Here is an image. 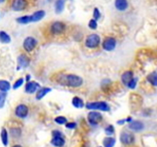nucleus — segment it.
Here are the masks:
<instances>
[{"label": "nucleus", "instance_id": "obj_1", "mask_svg": "<svg viewBox=\"0 0 157 147\" xmlns=\"http://www.w3.org/2000/svg\"><path fill=\"white\" fill-rule=\"evenodd\" d=\"M58 81L60 85L71 88H78L83 85V78L76 74L62 75L59 77Z\"/></svg>", "mask_w": 157, "mask_h": 147}, {"label": "nucleus", "instance_id": "obj_2", "mask_svg": "<svg viewBox=\"0 0 157 147\" xmlns=\"http://www.w3.org/2000/svg\"><path fill=\"white\" fill-rule=\"evenodd\" d=\"M86 108L91 110H100V111H109L110 106L105 101H94L88 102L86 104Z\"/></svg>", "mask_w": 157, "mask_h": 147}, {"label": "nucleus", "instance_id": "obj_3", "mask_svg": "<svg viewBox=\"0 0 157 147\" xmlns=\"http://www.w3.org/2000/svg\"><path fill=\"white\" fill-rule=\"evenodd\" d=\"M52 139L51 145L54 147H63L66 144V139L64 134L59 130H53L52 131Z\"/></svg>", "mask_w": 157, "mask_h": 147}, {"label": "nucleus", "instance_id": "obj_4", "mask_svg": "<svg viewBox=\"0 0 157 147\" xmlns=\"http://www.w3.org/2000/svg\"><path fill=\"white\" fill-rule=\"evenodd\" d=\"M100 44V37L98 34H90L88 35L85 40V45L88 49H95Z\"/></svg>", "mask_w": 157, "mask_h": 147}, {"label": "nucleus", "instance_id": "obj_5", "mask_svg": "<svg viewBox=\"0 0 157 147\" xmlns=\"http://www.w3.org/2000/svg\"><path fill=\"white\" fill-rule=\"evenodd\" d=\"M102 119H103L102 114L97 110H91L87 114V121L93 126L98 125L102 121Z\"/></svg>", "mask_w": 157, "mask_h": 147}, {"label": "nucleus", "instance_id": "obj_6", "mask_svg": "<svg viewBox=\"0 0 157 147\" xmlns=\"http://www.w3.org/2000/svg\"><path fill=\"white\" fill-rule=\"evenodd\" d=\"M120 140L123 145L129 146V145H132L135 143V137L132 132L127 131H123L120 135Z\"/></svg>", "mask_w": 157, "mask_h": 147}, {"label": "nucleus", "instance_id": "obj_7", "mask_svg": "<svg viewBox=\"0 0 157 147\" xmlns=\"http://www.w3.org/2000/svg\"><path fill=\"white\" fill-rule=\"evenodd\" d=\"M37 44H38V41L36 38H34L33 37H27L24 40L23 47L25 52H32L36 48Z\"/></svg>", "mask_w": 157, "mask_h": 147}, {"label": "nucleus", "instance_id": "obj_8", "mask_svg": "<svg viewBox=\"0 0 157 147\" xmlns=\"http://www.w3.org/2000/svg\"><path fill=\"white\" fill-rule=\"evenodd\" d=\"M66 24L61 21H55L52 24L50 31L53 35H60L66 30Z\"/></svg>", "mask_w": 157, "mask_h": 147}, {"label": "nucleus", "instance_id": "obj_9", "mask_svg": "<svg viewBox=\"0 0 157 147\" xmlns=\"http://www.w3.org/2000/svg\"><path fill=\"white\" fill-rule=\"evenodd\" d=\"M102 47L107 52L114 51L116 47V39L113 37H107L102 43Z\"/></svg>", "mask_w": 157, "mask_h": 147}, {"label": "nucleus", "instance_id": "obj_10", "mask_svg": "<svg viewBox=\"0 0 157 147\" xmlns=\"http://www.w3.org/2000/svg\"><path fill=\"white\" fill-rule=\"evenodd\" d=\"M29 114V108L26 105L20 104L15 108V115L19 118H25Z\"/></svg>", "mask_w": 157, "mask_h": 147}, {"label": "nucleus", "instance_id": "obj_11", "mask_svg": "<svg viewBox=\"0 0 157 147\" xmlns=\"http://www.w3.org/2000/svg\"><path fill=\"white\" fill-rule=\"evenodd\" d=\"M28 5L27 0H13L12 3V8L15 11H24Z\"/></svg>", "mask_w": 157, "mask_h": 147}, {"label": "nucleus", "instance_id": "obj_12", "mask_svg": "<svg viewBox=\"0 0 157 147\" xmlns=\"http://www.w3.org/2000/svg\"><path fill=\"white\" fill-rule=\"evenodd\" d=\"M40 85L39 83L35 82V81H29L26 83L25 86H24V91L28 94H33L40 88Z\"/></svg>", "mask_w": 157, "mask_h": 147}, {"label": "nucleus", "instance_id": "obj_13", "mask_svg": "<svg viewBox=\"0 0 157 147\" xmlns=\"http://www.w3.org/2000/svg\"><path fill=\"white\" fill-rule=\"evenodd\" d=\"M30 65V58L24 54H21L18 57V70L26 68Z\"/></svg>", "mask_w": 157, "mask_h": 147}, {"label": "nucleus", "instance_id": "obj_14", "mask_svg": "<svg viewBox=\"0 0 157 147\" xmlns=\"http://www.w3.org/2000/svg\"><path fill=\"white\" fill-rule=\"evenodd\" d=\"M128 128L133 131L138 132V131H140L144 129V124L140 120H133L132 122L129 123Z\"/></svg>", "mask_w": 157, "mask_h": 147}, {"label": "nucleus", "instance_id": "obj_15", "mask_svg": "<svg viewBox=\"0 0 157 147\" xmlns=\"http://www.w3.org/2000/svg\"><path fill=\"white\" fill-rule=\"evenodd\" d=\"M133 78H134V72L132 71H126L121 75V82L126 86Z\"/></svg>", "mask_w": 157, "mask_h": 147}, {"label": "nucleus", "instance_id": "obj_16", "mask_svg": "<svg viewBox=\"0 0 157 147\" xmlns=\"http://www.w3.org/2000/svg\"><path fill=\"white\" fill-rule=\"evenodd\" d=\"M52 92V88L50 87H40L36 92V99L41 100L44 97H45L49 92Z\"/></svg>", "mask_w": 157, "mask_h": 147}, {"label": "nucleus", "instance_id": "obj_17", "mask_svg": "<svg viewBox=\"0 0 157 147\" xmlns=\"http://www.w3.org/2000/svg\"><path fill=\"white\" fill-rule=\"evenodd\" d=\"M45 16V11L43 10H39L35 11L32 15H31V23H34V22H39L41 19H44V17Z\"/></svg>", "mask_w": 157, "mask_h": 147}, {"label": "nucleus", "instance_id": "obj_18", "mask_svg": "<svg viewBox=\"0 0 157 147\" xmlns=\"http://www.w3.org/2000/svg\"><path fill=\"white\" fill-rule=\"evenodd\" d=\"M115 6L120 11H124L128 7L127 0H115Z\"/></svg>", "mask_w": 157, "mask_h": 147}, {"label": "nucleus", "instance_id": "obj_19", "mask_svg": "<svg viewBox=\"0 0 157 147\" xmlns=\"http://www.w3.org/2000/svg\"><path fill=\"white\" fill-rule=\"evenodd\" d=\"M0 138H1L2 144H3L4 146H7L8 144H9V136H8V131H7V130L4 128V127H3V128L1 129Z\"/></svg>", "mask_w": 157, "mask_h": 147}, {"label": "nucleus", "instance_id": "obj_20", "mask_svg": "<svg viewBox=\"0 0 157 147\" xmlns=\"http://www.w3.org/2000/svg\"><path fill=\"white\" fill-rule=\"evenodd\" d=\"M72 105L75 108H77V109H81V108H83L85 106V103H84L83 99L80 98L79 97H77V96H75V97L73 98V99H72Z\"/></svg>", "mask_w": 157, "mask_h": 147}, {"label": "nucleus", "instance_id": "obj_21", "mask_svg": "<svg viewBox=\"0 0 157 147\" xmlns=\"http://www.w3.org/2000/svg\"><path fill=\"white\" fill-rule=\"evenodd\" d=\"M115 138L113 137H106L103 139V146L104 147H114L115 145Z\"/></svg>", "mask_w": 157, "mask_h": 147}, {"label": "nucleus", "instance_id": "obj_22", "mask_svg": "<svg viewBox=\"0 0 157 147\" xmlns=\"http://www.w3.org/2000/svg\"><path fill=\"white\" fill-rule=\"evenodd\" d=\"M147 80L149 84H151L153 86H157V72H151L147 76Z\"/></svg>", "mask_w": 157, "mask_h": 147}, {"label": "nucleus", "instance_id": "obj_23", "mask_svg": "<svg viewBox=\"0 0 157 147\" xmlns=\"http://www.w3.org/2000/svg\"><path fill=\"white\" fill-rule=\"evenodd\" d=\"M11 89V84L9 81L1 79L0 80V92H7Z\"/></svg>", "mask_w": 157, "mask_h": 147}, {"label": "nucleus", "instance_id": "obj_24", "mask_svg": "<svg viewBox=\"0 0 157 147\" xmlns=\"http://www.w3.org/2000/svg\"><path fill=\"white\" fill-rule=\"evenodd\" d=\"M65 9V0H57L55 2V12L57 14L61 13Z\"/></svg>", "mask_w": 157, "mask_h": 147}, {"label": "nucleus", "instance_id": "obj_25", "mask_svg": "<svg viewBox=\"0 0 157 147\" xmlns=\"http://www.w3.org/2000/svg\"><path fill=\"white\" fill-rule=\"evenodd\" d=\"M11 37L8 33H6L4 31L0 32V42L3 44H9L11 43Z\"/></svg>", "mask_w": 157, "mask_h": 147}, {"label": "nucleus", "instance_id": "obj_26", "mask_svg": "<svg viewBox=\"0 0 157 147\" xmlns=\"http://www.w3.org/2000/svg\"><path fill=\"white\" fill-rule=\"evenodd\" d=\"M17 22L21 24H26L31 23V17L30 16H23L17 19Z\"/></svg>", "mask_w": 157, "mask_h": 147}, {"label": "nucleus", "instance_id": "obj_27", "mask_svg": "<svg viewBox=\"0 0 157 147\" xmlns=\"http://www.w3.org/2000/svg\"><path fill=\"white\" fill-rule=\"evenodd\" d=\"M10 132H11V135L14 138H19L20 136H21V129L19 128H16V127L12 128L11 131H10Z\"/></svg>", "mask_w": 157, "mask_h": 147}, {"label": "nucleus", "instance_id": "obj_28", "mask_svg": "<svg viewBox=\"0 0 157 147\" xmlns=\"http://www.w3.org/2000/svg\"><path fill=\"white\" fill-rule=\"evenodd\" d=\"M54 121L58 125H66L67 123V118L64 116H58L54 118Z\"/></svg>", "mask_w": 157, "mask_h": 147}, {"label": "nucleus", "instance_id": "obj_29", "mask_svg": "<svg viewBox=\"0 0 157 147\" xmlns=\"http://www.w3.org/2000/svg\"><path fill=\"white\" fill-rule=\"evenodd\" d=\"M24 83V77H20L19 79H17L15 81V83L13 84V85H12V89H14V90L19 89V87H21L23 85Z\"/></svg>", "mask_w": 157, "mask_h": 147}, {"label": "nucleus", "instance_id": "obj_30", "mask_svg": "<svg viewBox=\"0 0 157 147\" xmlns=\"http://www.w3.org/2000/svg\"><path fill=\"white\" fill-rule=\"evenodd\" d=\"M105 133L108 136L111 137L112 135L115 134V127L112 125H108L106 128H105Z\"/></svg>", "mask_w": 157, "mask_h": 147}, {"label": "nucleus", "instance_id": "obj_31", "mask_svg": "<svg viewBox=\"0 0 157 147\" xmlns=\"http://www.w3.org/2000/svg\"><path fill=\"white\" fill-rule=\"evenodd\" d=\"M6 92H0V109H2L4 106L5 99H6Z\"/></svg>", "mask_w": 157, "mask_h": 147}, {"label": "nucleus", "instance_id": "obj_32", "mask_svg": "<svg viewBox=\"0 0 157 147\" xmlns=\"http://www.w3.org/2000/svg\"><path fill=\"white\" fill-rule=\"evenodd\" d=\"M88 27L91 29V30H96L97 27H98V24H97V21L95 19H92L89 23H88Z\"/></svg>", "mask_w": 157, "mask_h": 147}, {"label": "nucleus", "instance_id": "obj_33", "mask_svg": "<svg viewBox=\"0 0 157 147\" xmlns=\"http://www.w3.org/2000/svg\"><path fill=\"white\" fill-rule=\"evenodd\" d=\"M136 85H137V80H136V78H133L128 84H127V87L129 88V89H131V90H135V87H136Z\"/></svg>", "mask_w": 157, "mask_h": 147}, {"label": "nucleus", "instance_id": "obj_34", "mask_svg": "<svg viewBox=\"0 0 157 147\" xmlns=\"http://www.w3.org/2000/svg\"><path fill=\"white\" fill-rule=\"evenodd\" d=\"M93 16H94V19H95L96 21L99 19L100 18V11L98 8H94V12H93Z\"/></svg>", "mask_w": 157, "mask_h": 147}, {"label": "nucleus", "instance_id": "obj_35", "mask_svg": "<svg viewBox=\"0 0 157 147\" xmlns=\"http://www.w3.org/2000/svg\"><path fill=\"white\" fill-rule=\"evenodd\" d=\"M66 127L67 129L73 130V129H75L77 127V124L75 122H67L66 124Z\"/></svg>", "mask_w": 157, "mask_h": 147}, {"label": "nucleus", "instance_id": "obj_36", "mask_svg": "<svg viewBox=\"0 0 157 147\" xmlns=\"http://www.w3.org/2000/svg\"><path fill=\"white\" fill-rule=\"evenodd\" d=\"M126 123V119H121V120H119L117 122L118 125H124Z\"/></svg>", "mask_w": 157, "mask_h": 147}, {"label": "nucleus", "instance_id": "obj_37", "mask_svg": "<svg viewBox=\"0 0 157 147\" xmlns=\"http://www.w3.org/2000/svg\"><path fill=\"white\" fill-rule=\"evenodd\" d=\"M132 121H133V118H132L131 117H128V118H126V122H127L128 124H129L130 122H132Z\"/></svg>", "mask_w": 157, "mask_h": 147}, {"label": "nucleus", "instance_id": "obj_38", "mask_svg": "<svg viewBox=\"0 0 157 147\" xmlns=\"http://www.w3.org/2000/svg\"><path fill=\"white\" fill-rule=\"evenodd\" d=\"M24 80H26V82L31 81V75H26V77L24 78Z\"/></svg>", "mask_w": 157, "mask_h": 147}, {"label": "nucleus", "instance_id": "obj_39", "mask_svg": "<svg viewBox=\"0 0 157 147\" xmlns=\"http://www.w3.org/2000/svg\"><path fill=\"white\" fill-rule=\"evenodd\" d=\"M12 147H23V146H21L20 145H15V146H13Z\"/></svg>", "mask_w": 157, "mask_h": 147}, {"label": "nucleus", "instance_id": "obj_40", "mask_svg": "<svg viewBox=\"0 0 157 147\" xmlns=\"http://www.w3.org/2000/svg\"><path fill=\"white\" fill-rule=\"evenodd\" d=\"M4 1H5V0H0V4H2V3H4Z\"/></svg>", "mask_w": 157, "mask_h": 147}, {"label": "nucleus", "instance_id": "obj_41", "mask_svg": "<svg viewBox=\"0 0 157 147\" xmlns=\"http://www.w3.org/2000/svg\"><path fill=\"white\" fill-rule=\"evenodd\" d=\"M48 1H51V0H48Z\"/></svg>", "mask_w": 157, "mask_h": 147}, {"label": "nucleus", "instance_id": "obj_42", "mask_svg": "<svg viewBox=\"0 0 157 147\" xmlns=\"http://www.w3.org/2000/svg\"><path fill=\"white\" fill-rule=\"evenodd\" d=\"M99 147H101V146H99Z\"/></svg>", "mask_w": 157, "mask_h": 147}]
</instances>
